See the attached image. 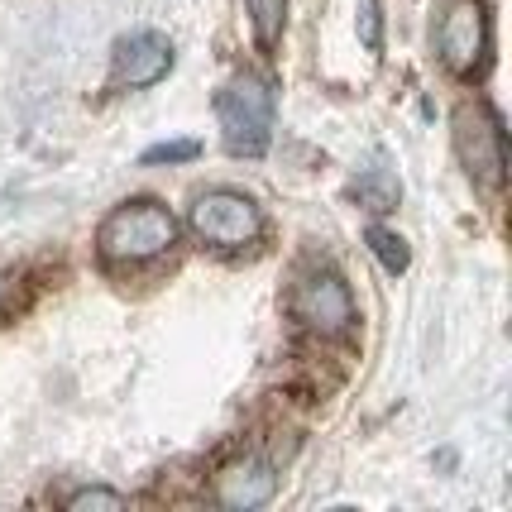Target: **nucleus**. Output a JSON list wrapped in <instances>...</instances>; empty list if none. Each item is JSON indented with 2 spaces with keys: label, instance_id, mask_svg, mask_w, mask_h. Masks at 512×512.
Segmentation results:
<instances>
[{
  "label": "nucleus",
  "instance_id": "obj_1",
  "mask_svg": "<svg viewBox=\"0 0 512 512\" xmlns=\"http://www.w3.org/2000/svg\"><path fill=\"white\" fill-rule=\"evenodd\" d=\"M178 245V221L163 201H120L111 216L96 230V249L111 259V264H144L158 259L163 249Z\"/></svg>",
  "mask_w": 512,
  "mask_h": 512
},
{
  "label": "nucleus",
  "instance_id": "obj_2",
  "mask_svg": "<svg viewBox=\"0 0 512 512\" xmlns=\"http://www.w3.org/2000/svg\"><path fill=\"white\" fill-rule=\"evenodd\" d=\"M216 120H221L225 149L235 158H259L273 139V87L254 72L230 77L216 96Z\"/></svg>",
  "mask_w": 512,
  "mask_h": 512
},
{
  "label": "nucleus",
  "instance_id": "obj_3",
  "mask_svg": "<svg viewBox=\"0 0 512 512\" xmlns=\"http://www.w3.org/2000/svg\"><path fill=\"white\" fill-rule=\"evenodd\" d=\"M455 154L479 187H498L508 173V134L489 101H465L455 111Z\"/></svg>",
  "mask_w": 512,
  "mask_h": 512
},
{
  "label": "nucleus",
  "instance_id": "obj_4",
  "mask_svg": "<svg viewBox=\"0 0 512 512\" xmlns=\"http://www.w3.org/2000/svg\"><path fill=\"white\" fill-rule=\"evenodd\" d=\"M192 230H197L206 245L240 249L264 230V216H259L254 197L230 192V187H216V192H201V197L192 201Z\"/></svg>",
  "mask_w": 512,
  "mask_h": 512
},
{
  "label": "nucleus",
  "instance_id": "obj_5",
  "mask_svg": "<svg viewBox=\"0 0 512 512\" xmlns=\"http://www.w3.org/2000/svg\"><path fill=\"white\" fill-rule=\"evenodd\" d=\"M441 58H446L450 72H474L484 63V48H489V15L479 0H450V10L441 15Z\"/></svg>",
  "mask_w": 512,
  "mask_h": 512
},
{
  "label": "nucleus",
  "instance_id": "obj_6",
  "mask_svg": "<svg viewBox=\"0 0 512 512\" xmlns=\"http://www.w3.org/2000/svg\"><path fill=\"white\" fill-rule=\"evenodd\" d=\"M292 316L321 335H340L355 321V297L335 273H312L292 292Z\"/></svg>",
  "mask_w": 512,
  "mask_h": 512
},
{
  "label": "nucleus",
  "instance_id": "obj_7",
  "mask_svg": "<svg viewBox=\"0 0 512 512\" xmlns=\"http://www.w3.org/2000/svg\"><path fill=\"white\" fill-rule=\"evenodd\" d=\"M173 72V44L158 29H139L115 44V87H154Z\"/></svg>",
  "mask_w": 512,
  "mask_h": 512
},
{
  "label": "nucleus",
  "instance_id": "obj_8",
  "mask_svg": "<svg viewBox=\"0 0 512 512\" xmlns=\"http://www.w3.org/2000/svg\"><path fill=\"white\" fill-rule=\"evenodd\" d=\"M273 493H278V474L259 455H245V460H235V465H225L216 474V503L221 508L254 512L264 503H273Z\"/></svg>",
  "mask_w": 512,
  "mask_h": 512
},
{
  "label": "nucleus",
  "instance_id": "obj_9",
  "mask_svg": "<svg viewBox=\"0 0 512 512\" xmlns=\"http://www.w3.org/2000/svg\"><path fill=\"white\" fill-rule=\"evenodd\" d=\"M350 197L364 206V211H393L402 197L398 178L388 173V168H369V173H359L355 187H350Z\"/></svg>",
  "mask_w": 512,
  "mask_h": 512
},
{
  "label": "nucleus",
  "instance_id": "obj_10",
  "mask_svg": "<svg viewBox=\"0 0 512 512\" xmlns=\"http://www.w3.org/2000/svg\"><path fill=\"white\" fill-rule=\"evenodd\" d=\"M249 24H254V39L259 48H273L283 39V20H288V0H245Z\"/></svg>",
  "mask_w": 512,
  "mask_h": 512
},
{
  "label": "nucleus",
  "instance_id": "obj_11",
  "mask_svg": "<svg viewBox=\"0 0 512 512\" xmlns=\"http://www.w3.org/2000/svg\"><path fill=\"white\" fill-rule=\"evenodd\" d=\"M369 249H374V259H379L388 273H407V264H412V249H407V240H402L398 230H388V225H369Z\"/></svg>",
  "mask_w": 512,
  "mask_h": 512
},
{
  "label": "nucleus",
  "instance_id": "obj_12",
  "mask_svg": "<svg viewBox=\"0 0 512 512\" xmlns=\"http://www.w3.org/2000/svg\"><path fill=\"white\" fill-rule=\"evenodd\" d=\"M63 508L67 512H91V508H125V493H115V489H77V493H67L63 498Z\"/></svg>",
  "mask_w": 512,
  "mask_h": 512
},
{
  "label": "nucleus",
  "instance_id": "obj_13",
  "mask_svg": "<svg viewBox=\"0 0 512 512\" xmlns=\"http://www.w3.org/2000/svg\"><path fill=\"white\" fill-rule=\"evenodd\" d=\"M201 154V144L197 139H168V144H154V149H144L139 154V163H192V158Z\"/></svg>",
  "mask_w": 512,
  "mask_h": 512
},
{
  "label": "nucleus",
  "instance_id": "obj_14",
  "mask_svg": "<svg viewBox=\"0 0 512 512\" xmlns=\"http://www.w3.org/2000/svg\"><path fill=\"white\" fill-rule=\"evenodd\" d=\"M359 39L369 53L383 48V20H379V0H359Z\"/></svg>",
  "mask_w": 512,
  "mask_h": 512
},
{
  "label": "nucleus",
  "instance_id": "obj_15",
  "mask_svg": "<svg viewBox=\"0 0 512 512\" xmlns=\"http://www.w3.org/2000/svg\"><path fill=\"white\" fill-rule=\"evenodd\" d=\"M5 297H10V278L0 273V307H5Z\"/></svg>",
  "mask_w": 512,
  "mask_h": 512
}]
</instances>
